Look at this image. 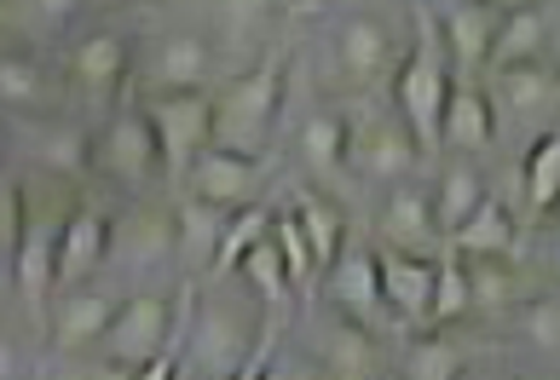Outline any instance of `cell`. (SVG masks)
<instances>
[{
	"label": "cell",
	"instance_id": "44",
	"mask_svg": "<svg viewBox=\"0 0 560 380\" xmlns=\"http://www.w3.org/2000/svg\"><path fill=\"white\" fill-rule=\"evenodd\" d=\"M174 375H179V352H162V357L133 369V380H174Z\"/></svg>",
	"mask_w": 560,
	"mask_h": 380
},
{
	"label": "cell",
	"instance_id": "36",
	"mask_svg": "<svg viewBox=\"0 0 560 380\" xmlns=\"http://www.w3.org/2000/svg\"><path fill=\"white\" fill-rule=\"evenodd\" d=\"M399 380H463V352L445 334H417L405 346V375Z\"/></svg>",
	"mask_w": 560,
	"mask_h": 380
},
{
	"label": "cell",
	"instance_id": "11",
	"mask_svg": "<svg viewBox=\"0 0 560 380\" xmlns=\"http://www.w3.org/2000/svg\"><path fill=\"white\" fill-rule=\"evenodd\" d=\"M209 47L225 75H243L248 63H260L272 52V29H278V0H209Z\"/></svg>",
	"mask_w": 560,
	"mask_h": 380
},
{
	"label": "cell",
	"instance_id": "1",
	"mask_svg": "<svg viewBox=\"0 0 560 380\" xmlns=\"http://www.w3.org/2000/svg\"><path fill=\"white\" fill-rule=\"evenodd\" d=\"M289 98V52H266L243 75H225L209 93V144L232 156H266Z\"/></svg>",
	"mask_w": 560,
	"mask_h": 380
},
{
	"label": "cell",
	"instance_id": "9",
	"mask_svg": "<svg viewBox=\"0 0 560 380\" xmlns=\"http://www.w3.org/2000/svg\"><path fill=\"white\" fill-rule=\"evenodd\" d=\"M329 63H336V75L347 87L370 93L399 70V40H393V29L376 12H347V17H336V29H329Z\"/></svg>",
	"mask_w": 560,
	"mask_h": 380
},
{
	"label": "cell",
	"instance_id": "32",
	"mask_svg": "<svg viewBox=\"0 0 560 380\" xmlns=\"http://www.w3.org/2000/svg\"><path fill=\"white\" fill-rule=\"evenodd\" d=\"M266 230H272V207H266V202L232 207V219H225V230H220V248H214V260H209V277L225 283V277L237 271V260L266 237Z\"/></svg>",
	"mask_w": 560,
	"mask_h": 380
},
{
	"label": "cell",
	"instance_id": "31",
	"mask_svg": "<svg viewBox=\"0 0 560 380\" xmlns=\"http://www.w3.org/2000/svg\"><path fill=\"white\" fill-rule=\"evenodd\" d=\"M486 197H491L486 179L474 174L468 162H451V167H440V185H433V219H440V230L451 237V230L463 225V219H468Z\"/></svg>",
	"mask_w": 560,
	"mask_h": 380
},
{
	"label": "cell",
	"instance_id": "7",
	"mask_svg": "<svg viewBox=\"0 0 560 380\" xmlns=\"http://www.w3.org/2000/svg\"><path fill=\"white\" fill-rule=\"evenodd\" d=\"M88 167H98L110 185L121 190H151L162 179V151L151 139V121H144L139 104H116L105 116V127L93 133V156Z\"/></svg>",
	"mask_w": 560,
	"mask_h": 380
},
{
	"label": "cell",
	"instance_id": "25",
	"mask_svg": "<svg viewBox=\"0 0 560 380\" xmlns=\"http://www.w3.org/2000/svg\"><path fill=\"white\" fill-rule=\"evenodd\" d=\"M318 357H324V375L329 380H376L382 375V352L370 341V329L359 323H318Z\"/></svg>",
	"mask_w": 560,
	"mask_h": 380
},
{
	"label": "cell",
	"instance_id": "8",
	"mask_svg": "<svg viewBox=\"0 0 560 380\" xmlns=\"http://www.w3.org/2000/svg\"><path fill=\"white\" fill-rule=\"evenodd\" d=\"M422 162L428 156L417 151V139L405 133V121L393 110H370L359 121H347V179L399 185V179H417Z\"/></svg>",
	"mask_w": 560,
	"mask_h": 380
},
{
	"label": "cell",
	"instance_id": "47",
	"mask_svg": "<svg viewBox=\"0 0 560 380\" xmlns=\"http://www.w3.org/2000/svg\"><path fill=\"white\" fill-rule=\"evenodd\" d=\"M474 7H491V12H514V7H532V0H474Z\"/></svg>",
	"mask_w": 560,
	"mask_h": 380
},
{
	"label": "cell",
	"instance_id": "34",
	"mask_svg": "<svg viewBox=\"0 0 560 380\" xmlns=\"http://www.w3.org/2000/svg\"><path fill=\"white\" fill-rule=\"evenodd\" d=\"M521 190H526L532 214H555V197H560V133L555 127L532 139L526 167H521Z\"/></svg>",
	"mask_w": 560,
	"mask_h": 380
},
{
	"label": "cell",
	"instance_id": "30",
	"mask_svg": "<svg viewBox=\"0 0 560 380\" xmlns=\"http://www.w3.org/2000/svg\"><path fill=\"white\" fill-rule=\"evenodd\" d=\"M88 156H93V133H88V127L40 116V127H35V162H40V174L75 179L81 167H88Z\"/></svg>",
	"mask_w": 560,
	"mask_h": 380
},
{
	"label": "cell",
	"instance_id": "38",
	"mask_svg": "<svg viewBox=\"0 0 560 380\" xmlns=\"http://www.w3.org/2000/svg\"><path fill=\"white\" fill-rule=\"evenodd\" d=\"M272 242H278V253H283V271H289V288H313V253H306V237H301V225H295V214H272Z\"/></svg>",
	"mask_w": 560,
	"mask_h": 380
},
{
	"label": "cell",
	"instance_id": "3",
	"mask_svg": "<svg viewBox=\"0 0 560 380\" xmlns=\"http://www.w3.org/2000/svg\"><path fill=\"white\" fill-rule=\"evenodd\" d=\"M266 323H272V317H266ZM260 341H266V329L255 334V317H248L243 306L220 300V294H209V300H197V294H191V306H185V334H179L185 369H191V375L225 380Z\"/></svg>",
	"mask_w": 560,
	"mask_h": 380
},
{
	"label": "cell",
	"instance_id": "13",
	"mask_svg": "<svg viewBox=\"0 0 560 380\" xmlns=\"http://www.w3.org/2000/svg\"><path fill=\"white\" fill-rule=\"evenodd\" d=\"M151 121V139L162 151V174L179 179L191 156L209 144V93H151L139 104Z\"/></svg>",
	"mask_w": 560,
	"mask_h": 380
},
{
	"label": "cell",
	"instance_id": "28",
	"mask_svg": "<svg viewBox=\"0 0 560 380\" xmlns=\"http://www.w3.org/2000/svg\"><path fill=\"white\" fill-rule=\"evenodd\" d=\"M0 110L7 116H47L52 110V75L30 52H0Z\"/></svg>",
	"mask_w": 560,
	"mask_h": 380
},
{
	"label": "cell",
	"instance_id": "33",
	"mask_svg": "<svg viewBox=\"0 0 560 380\" xmlns=\"http://www.w3.org/2000/svg\"><path fill=\"white\" fill-rule=\"evenodd\" d=\"M232 277H243V288L255 294V300H260L266 311H272V306H283L289 294H295V288H289V271H283V253H278V242H272V230H266V237H260L255 248L243 253Z\"/></svg>",
	"mask_w": 560,
	"mask_h": 380
},
{
	"label": "cell",
	"instance_id": "24",
	"mask_svg": "<svg viewBox=\"0 0 560 380\" xmlns=\"http://www.w3.org/2000/svg\"><path fill=\"white\" fill-rule=\"evenodd\" d=\"M295 162L313 174L318 185L347 179V116L341 110H313L295 133Z\"/></svg>",
	"mask_w": 560,
	"mask_h": 380
},
{
	"label": "cell",
	"instance_id": "48",
	"mask_svg": "<svg viewBox=\"0 0 560 380\" xmlns=\"http://www.w3.org/2000/svg\"><path fill=\"white\" fill-rule=\"evenodd\" d=\"M93 7H168V0H93Z\"/></svg>",
	"mask_w": 560,
	"mask_h": 380
},
{
	"label": "cell",
	"instance_id": "39",
	"mask_svg": "<svg viewBox=\"0 0 560 380\" xmlns=\"http://www.w3.org/2000/svg\"><path fill=\"white\" fill-rule=\"evenodd\" d=\"M521 334H526V346L544 357V364H555V346H560V306H555V294H537V300L526 306Z\"/></svg>",
	"mask_w": 560,
	"mask_h": 380
},
{
	"label": "cell",
	"instance_id": "22",
	"mask_svg": "<svg viewBox=\"0 0 560 380\" xmlns=\"http://www.w3.org/2000/svg\"><path fill=\"white\" fill-rule=\"evenodd\" d=\"M491 139H497V121H491V104L480 93V81L451 75V93H445V110H440V151L480 156Z\"/></svg>",
	"mask_w": 560,
	"mask_h": 380
},
{
	"label": "cell",
	"instance_id": "42",
	"mask_svg": "<svg viewBox=\"0 0 560 380\" xmlns=\"http://www.w3.org/2000/svg\"><path fill=\"white\" fill-rule=\"evenodd\" d=\"M0 380H30V357L7 329H0Z\"/></svg>",
	"mask_w": 560,
	"mask_h": 380
},
{
	"label": "cell",
	"instance_id": "46",
	"mask_svg": "<svg viewBox=\"0 0 560 380\" xmlns=\"http://www.w3.org/2000/svg\"><path fill=\"white\" fill-rule=\"evenodd\" d=\"M18 300V294H12V265H7V253H0V311H7Z\"/></svg>",
	"mask_w": 560,
	"mask_h": 380
},
{
	"label": "cell",
	"instance_id": "52",
	"mask_svg": "<svg viewBox=\"0 0 560 380\" xmlns=\"http://www.w3.org/2000/svg\"><path fill=\"white\" fill-rule=\"evenodd\" d=\"M0 7H7V0H0Z\"/></svg>",
	"mask_w": 560,
	"mask_h": 380
},
{
	"label": "cell",
	"instance_id": "45",
	"mask_svg": "<svg viewBox=\"0 0 560 380\" xmlns=\"http://www.w3.org/2000/svg\"><path fill=\"white\" fill-rule=\"evenodd\" d=\"M260 380H306V364H301V357H278V364H272V357H266Z\"/></svg>",
	"mask_w": 560,
	"mask_h": 380
},
{
	"label": "cell",
	"instance_id": "14",
	"mask_svg": "<svg viewBox=\"0 0 560 380\" xmlns=\"http://www.w3.org/2000/svg\"><path fill=\"white\" fill-rule=\"evenodd\" d=\"M376 242L433 260V248L445 242V230H440V219H433V190H428L422 179L387 185V197H382V207H376Z\"/></svg>",
	"mask_w": 560,
	"mask_h": 380
},
{
	"label": "cell",
	"instance_id": "6",
	"mask_svg": "<svg viewBox=\"0 0 560 380\" xmlns=\"http://www.w3.org/2000/svg\"><path fill=\"white\" fill-rule=\"evenodd\" d=\"M128 75H139L144 93H214L220 63L202 29H156L133 47Z\"/></svg>",
	"mask_w": 560,
	"mask_h": 380
},
{
	"label": "cell",
	"instance_id": "15",
	"mask_svg": "<svg viewBox=\"0 0 560 380\" xmlns=\"http://www.w3.org/2000/svg\"><path fill=\"white\" fill-rule=\"evenodd\" d=\"M179 179H185V197H202V202H220V207H248V202H260L266 156H232V151L202 144Z\"/></svg>",
	"mask_w": 560,
	"mask_h": 380
},
{
	"label": "cell",
	"instance_id": "18",
	"mask_svg": "<svg viewBox=\"0 0 560 380\" xmlns=\"http://www.w3.org/2000/svg\"><path fill=\"white\" fill-rule=\"evenodd\" d=\"M544 58H555V0H532V7H514L497 17L480 75L514 70V63H544Z\"/></svg>",
	"mask_w": 560,
	"mask_h": 380
},
{
	"label": "cell",
	"instance_id": "23",
	"mask_svg": "<svg viewBox=\"0 0 560 380\" xmlns=\"http://www.w3.org/2000/svg\"><path fill=\"white\" fill-rule=\"evenodd\" d=\"M168 219H174V260H185L191 271H209L214 248H220V230H225V219H232V207L202 202V197H179L168 207Z\"/></svg>",
	"mask_w": 560,
	"mask_h": 380
},
{
	"label": "cell",
	"instance_id": "29",
	"mask_svg": "<svg viewBox=\"0 0 560 380\" xmlns=\"http://www.w3.org/2000/svg\"><path fill=\"white\" fill-rule=\"evenodd\" d=\"M110 248H121L128 271H151V265H168L174 260V219L156 214V207H139L128 225H110Z\"/></svg>",
	"mask_w": 560,
	"mask_h": 380
},
{
	"label": "cell",
	"instance_id": "4",
	"mask_svg": "<svg viewBox=\"0 0 560 380\" xmlns=\"http://www.w3.org/2000/svg\"><path fill=\"white\" fill-rule=\"evenodd\" d=\"M185 306H191V288L179 294V317H174V294H156V288L128 294V300H116L110 329L98 334L93 352L116 357L121 369H139V364H151V357H162V352H179Z\"/></svg>",
	"mask_w": 560,
	"mask_h": 380
},
{
	"label": "cell",
	"instance_id": "41",
	"mask_svg": "<svg viewBox=\"0 0 560 380\" xmlns=\"http://www.w3.org/2000/svg\"><path fill=\"white\" fill-rule=\"evenodd\" d=\"M18 219H24V179H0V253H12Z\"/></svg>",
	"mask_w": 560,
	"mask_h": 380
},
{
	"label": "cell",
	"instance_id": "20",
	"mask_svg": "<svg viewBox=\"0 0 560 380\" xmlns=\"http://www.w3.org/2000/svg\"><path fill=\"white\" fill-rule=\"evenodd\" d=\"M110 311H116V294L105 288H65L47 300V341L52 352H93L98 334L110 329Z\"/></svg>",
	"mask_w": 560,
	"mask_h": 380
},
{
	"label": "cell",
	"instance_id": "2",
	"mask_svg": "<svg viewBox=\"0 0 560 380\" xmlns=\"http://www.w3.org/2000/svg\"><path fill=\"white\" fill-rule=\"evenodd\" d=\"M451 93V58L440 47V29H433V12H417V29H410V52H399V70H393V116L405 121V133L417 139V151L433 162L440 156V110Z\"/></svg>",
	"mask_w": 560,
	"mask_h": 380
},
{
	"label": "cell",
	"instance_id": "37",
	"mask_svg": "<svg viewBox=\"0 0 560 380\" xmlns=\"http://www.w3.org/2000/svg\"><path fill=\"white\" fill-rule=\"evenodd\" d=\"M88 7H93V0H7V12H12L30 35H58V29H70Z\"/></svg>",
	"mask_w": 560,
	"mask_h": 380
},
{
	"label": "cell",
	"instance_id": "40",
	"mask_svg": "<svg viewBox=\"0 0 560 380\" xmlns=\"http://www.w3.org/2000/svg\"><path fill=\"white\" fill-rule=\"evenodd\" d=\"M52 380H133V369H121L105 352H52Z\"/></svg>",
	"mask_w": 560,
	"mask_h": 380
},
{
	"label": "cell",
	"instance_id": "50",
	"mask_svg": "<svg viewBox=\"0 0 560 380\" xmlns=\"http://www.w3.org/2000/svg\"><path fill=\"white\" fill-rule=\"evenodd\" d=\"M174 380H202V375H191V369H185V364H179V375H174Z\"/></svg>",
	"mask_w": 560,
	"mask_h": 380
},
{
	"label": "cell",
	"instance_id": "35",
	"mask_svg": "<svg viewBox=\"0 0 560 380\" xmlns=\"http://www.w3.org/2000/svg\"><path fill=\"white\" fill-rule=\"evenodd\" d=\"M474 300H468V265L463 253H440L433 260V300H428V323H456V317H468Z\"/></svg>",
	"mask_w": 560,
	"mask_h": 380
},
{
	"label": "cell",
	"instance_id": "43",
	"mask_svg": "<svg viewBox=\"0 0 560 380\" xmlns=\"http://www.w3.org/2000/svg\"><path fill=\"white\" fill-rule=\"evenodd\" d=\"M266 357H272V323H266V341H260L255 352H248L243 364H237L232 375H225V380H260V369H266Z\"/></svg>",
	"mask_w": 560,
	"mask_h": 380
},
{
	"label": "cell",
	"instance_id": "19",
	"mask_svg": "<svg viewBox=\"0 0 560 380\" xmlns=\"http://www.w3.org/2000/svg\"><path fill=\"white\" fill-rule=\"evenodd\" d=\"M376 253V288H382V306L393 323H410L422 329L428 323V300H433V260L422 253H399V248H370Z\"/></svg>",
	"mask_w": 560,
	"mask_h": 380
},
{
	"label": "cell",
	"instance_id": "5",
	"mask_svg": "<svg viewBox=\"0 0 560 380\" xmlns=\"http://www.w3.org/2000/svg\"><path fill=\"white\" fill-rule=\"evenodd\" d=\"M65 214L70 207L58 202V190H40V202H35V190L24 185V219H18V242L7 253V265H12V294L24 300L35 323L47 317V300H52V253H58Z\"/></svg>",
	"mask_w": 560,
	"mask_h": 380
},
{
	"label": "cell",
	"instance_id": "51",
	"mask_svg": "<svg viewBox=\"0 0 560 380\" xmlns=\"http://www.w3.org/2000/svg\"><path fill=\"white\" fill-rule=\"evenodd\" d=\"M376 380H399V375H376Z\"/></svg>",
	"mask_w": 560,
	"mask_h": 380
},
{
	"label": "cell",
	"instance_id": "27",
	"mask_svg": "<svg viewBox=\"0 0 560 380\" xmlns=\"http://www.w3.org/2000/svg\"><path fill=\"white\" fill-rule=\"evenodd\" d=\"M445 242H451V253H463V260H503L514 248V214L497 197H486Z\"/></svg>",
	"mask_w": 560,
	"mask_h": 380
},
{
	"label": "cell",
	"instance_id": "16",
	"mask_svg": "<svg viewBox=\"0 0 560 380\" xmlns=\"http://www.w3.org/2000/svg\"><path fill=\"white\" fill-rule=\"evenodd\" d=\"M324 288H329V306H336L347 323H359L370 334L393 323L387 306H382V288H376V253H370L364 242H347L336 260H329Z\"/></svg>",
	"mask_w": 560,
	"mask_h": 380
},
{
	"label": "cell",
	"instance_id": "49",
	"mask_svg": "<svg viewBox=\"0 0 560 380\" xmlns=\"http://www.w3.org/2000/svg\"><path fill=\"white\" fill-rule=\"evenodd\" d=\"M7 139H12V133H7V121H0V162H7Z\"/></svg>",
	"mask_w": 560,
	"mask_h": 380
},
{
	"label": "cell",
	"instance_id": "26",
	"mask_svg": "<svg viewBox=\"0 0 560 380\" xmlns=\"http://www.w3.org/2000/svg\"><path fill=\"white\" fill-rule=\"evenodd\" d=\"M289 214H295L301 237H306V253H313V271H329V260L347 248V214L336 197H324V190H301L295 202H289Z\"/></svg>",
	"mask_w": 560,
	"mask_h": 380
},
{
	"label": "cell",
	"instance_id": "17",
	"mask_svg": "<svg viewBox=\"0 0 560 380\" xmlns=\"http://www.w3.org/2000/svg\"><path fill=\"white\" fill-rule=\"evenodd\" d=\"M110 260V219L98 207H70L65 230H58V253H52V294L81 288L98 277V265Z\"/></svg>",
	"mask_w": 560,
	"mask_h": 380
},
{
	"label": "cell",
	"instance_id": "12",
	"mask_svg": "<svg viewBox=\"0 0 560 380\" xmlns=\"http://www.w3.org/2000/svg\"><path fill=\"white\" fill-rule=\"evenodd\" d=\"M128 58H133V40L116 29L75 35L65 52V93L88 104H116L121 87H128Z\"/></svg>",
	"mask_w": 560,
	"mask_h": 380
},
{
	"label": "cell",
	"instance_id": "10",
	"mask_svg": "<svg viewBox=\"0 0 560 380\" xmlns=\"http://www.w3.org/2000/svg\"><path fill=\"white\" fill-rule=\"evenodd\" d=\"M480 93L491 104L497 127L509 121V127H537V133H549V127H555V93H560L555 58L514 63V70H491V75H480Z\"/></svg>",
	"mask_w": 560,
	"mask_h": 380
},
{
	"label": "cell",
	"instance_id": "21",
	"mask_svg": "<svg viewBox=\"0 0 560 380\" xmlns=\"http://www.w3.org/2000/svg\"><path fill=\"white\" fill-rule=\"evenodd\" d=\"M497 17H503V12L474 7V0H445V12L433 17V29H440V47H445V58H456V81H480Z\"/></svg>",
	"mask_w": 560,
	"mask_h": 380
}]
</instances>
